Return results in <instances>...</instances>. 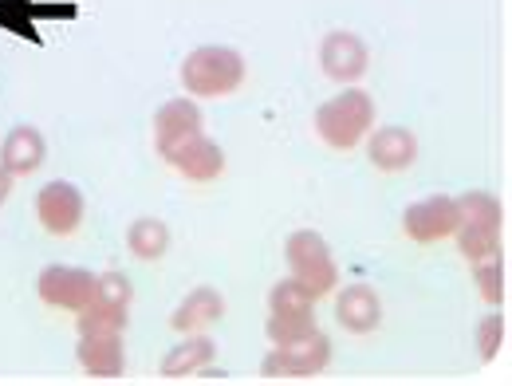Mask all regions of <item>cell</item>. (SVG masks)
<instances>
[{"mask_svg":"<svg viewBox=\"0 0 512 386\" xmlns=\"http://www.w3.org/2000/svg\"><path fill=\"white\" fill-rule=\"evenodd\" d=\"M501 225H505V209L497 197L473 190L465 197H457V249L465 253V260H485L501 253Z\"/></svg>","mask_w":512,"mask_h":386,"instance_id":"6da1fadb","label":"cell"},{"mask_svg":"<svg viewBox=\"0 0 512 386\" xmlns=\"http://www.w3.org/2000/svg\"><path fill=\"white\" fill-rule=\"evenodd\" d=\"M241 83H245V56L233 48H221V44L193 48L182 64V87H186V95H197V99L233 95Z\"/></svg>","mask_w":512,"mask_h":386,"instance_id":"7a4b0ae2","label":"cell"},{"mask_svg":"<svg viewBox=\"0 0 512 386\" xmlns=\"http://www.w3.org/2000/svg\"><path fill=\"white\" fill-rule=\"evenodd\" d=\"M375 127V99L359 87H347L343 95L327 99L316 111V130L331 150H355Z\"/></svg>","mask_w":512,"mask_h":386,"instance_id":"3957f363","label":"cell"},{"mask_svg":"<svg viewBox=\"0 0 512 386\" xmlns=\"http://www.w3.org/2000/svg\"><path fill=\"white\" fill-rule=\"evenodd\" d=\"M284 260H288L292 280H296L312 300L327 296V292L339 284V268H335L331 249H327V241H323L316 229L292 233L288 245H284Z\"/></svg>","mask_w":512,"mask_h":386,"instance_id":"277c9868","label":"cell"},{"mask_svg":"<svg viewBox=\"0 0 512 386\" xmlns=\"http://www.w3.org/2000/svg\"><path fill=\"white\" fill-rule=\"evenodd\" d=\"M272 347L276 343H292L304 339L308 331H316V300L288 276L268 292V323H264Z\"/></svg>","mask_w":512,"mask_h":386,"instance_id":"5b68a950","label":"cell"},{"mask_svg":"<svg viewBox=\"0 0 512 386\" xmlns=\"http://www.w3.org/2000/svg\"><path fill=\"white\" fill-rule=\"evenodd\" d=\"M130 300H134V288H130V280L123 272L95 276V292L79 308V335H87V331H123Z\"/></svg>","mask_w":512,"mask_h":386,"instance_id":"8992f818","label":"cell"},{"mask_svg":"<svg viewBox=\"0 0 512 386\" xmlns=\"http://www.w3.org/2000/svg\"><path fill=\"white\" fill-rule=\"evenodd\" d=\"M327 363H331V339L316 327L304 339L276 343L272 355L260 363V371L268 379H308V375H320Z\"/></svg>","mask_w":512,"mask_h":386,"instance_id":"52a82bcc","label":"cell"},{"mask_svg":"<svg viewBox=\"0 0 512 386\" xmlns=\"http://www.w3.org/2000/svg\"><path fill=\"white\" fill-rule=\"evenodd\" d=\"M402 229H406V237L418 241V245H434V241L453 237V229H457V197L434 193V197L414 201V205L402 213Z\"/></svg>","mask_w":512,"mask_h":386,"instance_id":"ba28073f","label":"cell"},{"mask_svg":"<svg viewBox=\"0 0 512 386\" xmlns=\"http://www.w3.org/2000/svg\"><path fill=\"white\" fill-rule=\"evenodd\" d=\"M36 292L48 308H64V312H79L91 292H95V272L87 268H71V264H52L40 272Z\"/></svg>","mask_w":512,"mask_h":386,"instance_id":"9c48e42d","label":"cell"},{"mask_svg":"<svg viewBox=\"0 0 512 386\" xmlns=\"http://www.w3.org/2000/svg\"><path fill=\"white\" fill-rule=\"evenodd\" d=\"M36 217L52 237H71L83 221V193L75 182H48L36 193Z\"/></svg>","mask_w":512,"mask_h":386,"instance_id":"30bf717a","label":"cell"},{"mask_svg":"<svg viewBox=\"0 0 512 386\" xmlns=\"http://www.w3.org/2000/svg\"><path fill=\"white\" fill-rule=\"evenodd\" d=\"M79 367L91 379H119L127 371L123 331H87V335H79Z\"/></svg>","mask_w":512,"mask_h":386,"instance_id":"8fae6325","label":"cell"},{"mask_svg":"<svg viewBox=\"0 0 512 386\" xmlns=\"http://www.w3.org/2000/svg\"><path fill=\"white\" fill-rule=\"evenodd\" d=\"M193 134H201V111L193 99H170L166 107H158L154 115V146L162 158H170L182 142H190Z\"/></svg>","mask_w":512,"mask_h":386,"instance_id":"7c38bea8","label":"cell"},{"mask_svg":"<svg viewBox=\"0 0 512 386\" xmlns=\"http://www.w3.org/2000/svg\"><path fill=\"white\" fill-rule=\"evenodd\" d=\"M320 64L335 83H355L367 71L371 56H367V44L355 32H331L320 44Z\"/></svg>","mask_w":512,"mask_h":386,"instance_id":"4fadbf2b","label":"cell"},{"mask_svg":"<svg viewBox=\"0 0 512 386\" xmlns=\"http://www.w3.org/2000/svg\"><path fill=\"white\" fill-rule=\"evenodd\" d=\"M166 162H170L182 178H190V182H213V178H221V170H225V150H221L213 138L193 134L190 142H182Z\"/></svg>","mask_w":512,"mask_h":386,"instance_id":"5bb4252c","label":"cell"},{"mask_svg":"<svg viewBox=\"0 0 512 386\" xmlns=\"http://www.w3.org/2000/svg\"><path fill=\"white\" fill-rule=\"evenodd\" d=\"M335 320L351 335H371L383 323V304L371 284H347L335 300Z\"/></svg>","mask_w":512,"mask_h":386,"instance_id":"9a60e30c","label":"cell"},{"mask_svg":"<svg viewBox=\"0 0 512 386\" xmlns=\"http://www.w3.org/2000/svg\"><path fill=\"white\" fill-rule=\"evenodd\" d=\"M44 158H48V146H44V134L36 127H16L4 138V146H0V166L12 178L36 174L44 166Z\"/></svg>","mask_w":512,"mask_h":386,"instance_id":"2e32d148","label":"cell"},{"mask_svg":"<svg viewBox=\"0 0 512 386\" xmlns=\"http://www.w3.org/2000/svg\"><path fill=\"white\" fill-rule=\"evenodd\" d=\"M414 158H418V138L406 127H383L371 134V166L398 174V170H410Z\"/></svg>","mask_w":512,"mask_h":386,"instance_id":"e0dca14e","label":"cell"},{"mask_svg":"<svg viewBox=\"0 0 512 386\" xmlns=\"http://www.w3.org/2000/svg\"><path fill=\"white\" fill-rule=\"evenodd\" d=\"M40 16H75V4H64V8H52V4H36V0H0V28L40 44V32H36V20Z\"/></svg>","mask_w":512,"mask_h":386,"instance_id":"ac0fdd59","label":"cell"},{"mask_svg":"<svg viewBox=\"0 0 512 386\" xmlns=\"http://www.w3.org/2000/svg\"><path fill=\"white\" fill-rule=\"evenodd\" d=\"M225 316V300H221V292H213V288H193L190 296L178 304V312L170 316V327L174 331H205L209 323H217Z\"/></svg>","mask_w":512,"mask_h":386,"instance_id":"d6986e66","label":"cell"},{"mask_svg":"<svg viewBox=\"0 0 512 386\" xmlns=\"http://www.w3.org/2000/svg\"><path fill=\"white\" fill-rule=\"evenodd\" d=\"M217 359V343L201 331H193L182 347H174L166 359H162V375L166 379H182V375H197V371H209V363Z\"/></svg>","mask_w":512,"mask_h":386,"instance_id":"ffe728a7","label":"cell"},{"mask_svg":"<svg viewBox=\"0 0 512 386\" xmlns=\"http://www.w3.org/2000/svg\"><path fill=\"white\" fill-rule=\"evenodd\" d=\"M127 249L138 260H158L170 249V229L158 217H138L127 229Z\"/></svg>","mask_w":512,"mask_h":386,"instance_id":"44dd1931","label":"cell"},{"mask_svg":"<svg viewBox=\"0 0 512 386\" xmlns=\"http://www.w3.org/2000/svg\"><path fill=\"white\" fill-rule=\"evenodd\" d=\"M473 280H477V292H481L485 304H493V308L505 304V264H501V253L473 260Z\"/></svg>","mask_w":512,"mask_h":386,"instance_id":"7402d4cb","label":"cell"},{"mask_svg":"<svg viewBox=\"0 0 512 386\" xmlns=\"http://www.w3.org/2000/svg\"><path fill=\"white\" fill-rule=\"evenodd\" d=\"M501 343H505V316H485L481 327H477L481 359H485V363H493V359H497V351H501Z\"/></svg>","mask_w":512,"mask_h":386,"instance_id":"603a6c76","label":"cell"},{"mask_svg":"<svg viewBox=\"0 0 512 386\" xmlns=\"http://www.w3.org/2000/svg\"><path fill=\"white\" fill-rule=\"evenodd\" d=\"M8 190H12V174H8L4 166H0V205L8 201Z\"/></svg>","mask_w":512,"mask_h":386,"instance_id":"cb8c5ba5","label":"cell"}]
</instances>
